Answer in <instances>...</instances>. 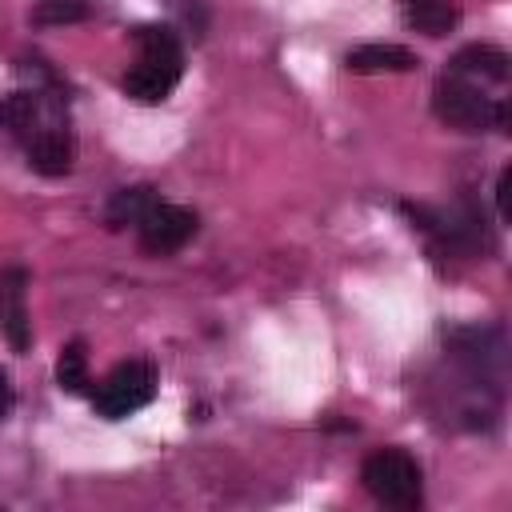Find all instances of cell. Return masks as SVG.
I'll return each mask as SVG.
<instances>
[{"mask_svg":"<svg viewBox=\"0 0 512 512\" xmlns=\"http://www.w3.org/2000/svg\"><path fill=\"white\" fill-rule=\"evenodd\" d=\"M136 48H140V60L128 68L124 92L136 104H160V100H168L172 88L180 84V72H184L180 36L168 24H140L136 28Z\"/></svg>","mask_w":512,"mask_h":512,"instance_id":"obj_1","label":"cell"},{"mask_svg":"<svg viewBox=\"0 0 512 512\" xmlns=\"http://www.w3.org/2000/svg\"><path fill=\"white\" fill-rule=\"evenodd\" d=\"M432 112L460 132H488V128H508V104L484 96L476 84H468L464 76H444L432 88Z\"/></svg>","mask_w":512,"mask_h":512,"instance_id":"obj_2","label":"cell"},{"mask_svg":"<svg viewBox=\"0 0 512 512\" xmlns=\"http://www.w3.org/2000/svg\"><path fill=\"white\" fill-rule=\"evenodd\" d=\"M360 480L388 508H416L424 500V472L404 448H376L360 464Z\"/></svg>","mask_w":512,"mask_h":512,"instance_id":"obj_3","label":"cell"},{"mask_svg":"<svg viewBox=\"0 0 512 512\" xmlns=\"http://www.w3.org/2000/svg\"><path fill=\"white\" fill-rule=\"evenodd\" d=\"M152 396H156V372H152V364L124 360V364H116L100 380V388L92 392V408L104 420H124V416L140 412Z\"/></svg>","mask_w":512,"mask_h":512,"instance_id":"obj_4","label":"cell"},{"mask_svg":"<svg viewBox=\"0 0 512 512\" xmlns=\"http://www.w3.org/2000/svg\"><path fill=\"white\" fill-rule=\"evenodd\" d=\"M24 148H28V164L40 176H64V172H72L76 140H72L68 120H64V96L48 108V116L36 124V132L24 140Z\"/></svg>","mask_w":512,"mask_h":512,"instance_id":"obj_5","label":"cell"},{"mask_svg":"<svg viewBox=\"0 0 512 512\" xmlns=\"http://www.w3.org/2000/svg\"><path fill=\"white\" fill-rule=\"evenodd\" d=\"M196 212L192 208H180V204H164L156 200L140 220H136V236H140V248L148 256H168V252H180L192 236H196Z\"/></svg>","mask_w":512,"mask_h":512,"instance_id":"obj_6","label":"cell"},{"mask_svg":"<svg viewBox=\"0 0 512 512\" xmlns=\"http://www.w3.org/2000/svg\"><path fill=\"white\" fill-rule=\"evenodd\" d=\"M0 332L12 352H28L32 320H28V268L12 264L0 272Z\"/></svg>","mask_w":512,"mask_h":512,"instance_id":"obj_7","label":"cell"},{"mask_svg":"<svg viewBox=\"0 0 512 512\" xmlns=\"http://www.w3.org/2000/svg\"><path fill=\"white\" fill-rule=\"evenodd\" d=\"M56 100H60V96L44 100V92H36V88H32V92H12V96L0 100V128H8L16 140H28Z\"/></svg>","mask_w":512,"mask_h":512,"instance_id":"obj_8","label":"cell"},{"mask_svg":"<svg viewBox=\"0 0 512 512\" xmlns=\"http://www.w3.org/2000/svg\"><path fill=\"white\" fill-rule=\"evenodd\" d=\"M344 68L348 72H412L416 56L408 48H396V44H364V48L348 52Z\"/></svg>","mask_w":512,"mask_h":512,"instance_id":"obj_9","label":"cell"},{"mask_svg":"<svg viewBox=\"0 0 512 512\" xmlns=\"http://www.w3.org/2000/svg\"><path fill=\"white\" fill-rule=\"evenodd\" d=\"M452 76H480V80H508V56L492 44H468L452 56Z\"/></svg>","mask_w":512,"mask_h":512,"instance_id":"obj_10","label":"cell"},{"mask_svg":"<svg viewBox=\"0 0 512 512\" xmlns=\"http://www.w3.org/2000/svg\"><path fill=\"white\" fill-rule=\"evenodd\" d=\"M152 204H156V188H152V184H132V188L112 192V200H108V208H104V220H108V228H128V224H136Z\"/></svg>","mask_w":512,"mask_h":512,"instance_id":"obj_11","label":"cell"},{"mask_svg":"<svg viewBox=\"0 0 512 512\" xmlns=\"http://www.w3.org/2000/svg\"><path fill=\"white\" fill-rule=\"evenodd\" d=\"M56 384L64 392H84L92 380H88V348L84 340H72L60 348V360H56Z\"/></svg>","mask_w":512,"mask_h":512,"instance_id":"obj_12","label":"cell"},{"mask_svg":"<svg viewBox=\"0 0 512 512\" xmlns=\"http://www.w3.org/2000/svg\"><path fill=\"white\" fill-rule=\"evenodd\" d=\"M408 24H416V28L428 32V36H444V32L456 24V8H448V4H440V0H412Z\"/></svg>","mask_w":512,"mask_h":512,"instance_id":"obj_13","label":"cell"},{"mask_svg":"<svg viewBox=\"0 0 512 512\" xmlns=\"http://www.w3.org/2000/svg\"><path fill=\"white\" fill-rule=\"evenodd\" d=\"M88 16V0H36L32 20L36 24H76Z\"/></svg>","mask_w":512,"mask_h":512,"instance_id":"obj_14","label":"cell"},{"mask_svg":"<svg viewBox=\"0 0 512 512\" xmlns=\"http://www.w3.org/2000/svg\"><path fill=\"white\" fill-rule=\"evenodd\" d=\"M16 408V388H12V380H8V372L0 368V420H8V412Z\"/></svg>","mask_w":512,"mask_h":512,"instance_id":"obj_15","label":"cell"},{"mask_svg":"<svg viewBox=\"0 0 512 512\" xmlns=\"http://www.w3.org/2000/svg\"><path fill=\"white\" fill-rule=\"evenodd\" d=\"M508 180H512V168H504L500 180H496V208H500V220H508Z\"/></svg>","mask_w":512,"mask_h":512,"instance_id":"obj_16","label":"cell"}]
</instances>
